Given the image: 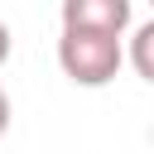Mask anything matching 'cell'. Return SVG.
Masks as SVG:
<instances>
[{"label": "cell", "mask_w": 154, "mask_h": 154, "mask_svg": "<svg viewBox=\"0 0 154 154\" xmlns=\"http://www.w3.org/2000/svg\"><path fill=\"white\" fill-rule=\"evenodd\" d=\"M125 63V43L116 34H91V29H63L58 34V67L77 87H106Z\"/></svg>", "instance_id": "cell-1"}, {"label": "cell", "mask_w": 154, "mask_h": 154, "mask_svg": "<svg viewBox=\"0 0 154 154\" xmlns=\"http://www.w3.org/2000/svg\"><path fill=\"white\" fill-rule=\"evenodd\" d=\"M130 19H135L130 0H63V29H91V34L125 38Z\"/></svg>", "instance_id": "cell-2"}, {"label": "cell", "mask_w": 154, "mask_h": 154, "mask_svg": "<svg viewBox=\"0 0 154 154\" xmlns=\"http://www.w3.org/2000/svg\"><path fill=\"white\" fill-rule=\"evenodd\" d=\"M125 58H130V67H135L144 82H154V19L135 24V34H130V43H125Z\"/></svg>", "instance_id": "cell-3"}, {"label": "cell", "mask_w": 154, "mask_h": 154, "mask_svg": "<svg viewBox=\"0 0 154 154\" xmlns=\"http://www.w3.org/2000/svg\"><path fill=\"white\" fill-rule=\"evenodd\" d=\"M10 48H14V38H10V24L0 19V67L10 63Z\"/></svg>", "instance_id": "cell-4"}, {"label": "cell", "mask_w": 154, "mask_h": 154, "mask_svg": "<svg viewBox=\"0 0 154 154\" xmlns=\"http://www.w3.org/2000/svg\"><path fill=\"white\" fill-rule=\"evenodd\" d=\"M5 130H10V91L0 87V135H5Z\"/></svg>", "instance_id": "cell-5"}]
</instances>
